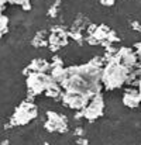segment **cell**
<instances>
[{"mask_svg": "<svg viewBox=\"0 0 141 145\" xmlns=\"http://www.w3.org/2000/svg\"><path fill=\"white\" fill-rule=\"evenodd\" d=\"M48 131H58V133H64L66 131V120L65 117L54 113V111H48V120L45 123Z\"/></svg>", "mask_w": 141, "mask_h": 145, "instance_id": "obj_7", "label": "cell"}, {"mask_svg": "<svg viewBox=\"0 0 141 145\" xmlns=\"http://www.w3.org/2000/svg\"><path fill=\"white\" fill-rule=\"evenodd\" d=\"M103 110H104V100H103V95L99 93L89 100L88 106L82 110V116L86 120L93 121L103 114Z\"/></svg>", "mask_w": 141, "mask_h": 145, "instance_id": "obj_5", "label": "cell"}, {"mask_svg": "<svg viewBox=\"0 0 141 145\" xmlns=\"http://www.w3.org/2000/svg\"><path fill=\"white\" fill-rule=\"evenodd\" d=\"M27 93L28 99L31 100V97L41 95L47 92L48 89H51L56 82L51 78V75L48 72H34V73H28L27 76Z\"/></svg>", "mask_w": 141, "mask_h": 145, "instance_id": "obj_3", "label": "cell"}, {"mask_svg": "<svg viewBox=\"0 0 141 145\" xmlns=\"http://www.w3.org/2000/svg\"><path fill=\"white\" fill-rule=\"evenodd\" d=\"M37 116V107L33 104V101L30 99H27L26 101H23L14 111L13 117H11V124H17V125H23L27 124L28 121H31L34 117Z\"/></svg>", "mask_w": 141, "mask_h": 145, "instance_id": "obj_4", "label": "cell"}, {"mask_svg": "<svg viewBox=\"0 0 141 145\" xmlns=\"http://www.w3.org/2000/svg\"><path fill=\"white\" fill-rule=\"evenodd\" d=\"M103 61L100 58H93L83 65L66 66L65 76L59 86L64 92L79 93L92 99L93 96L102 93V71Z\"/></svg>", "mask_w": 141, "mask_h": 145, "instance_id": "obj_1", "label": "cell"}, {"mask_svg": "<svg viewBox=\"0 0 141 145\" xmlns=\"http://www.w3.org/2000/svg\"><path fill=\"white\" fill-rule=\"evenodd\" d=\"M137 86H138V93H140V100H141V79L138 80V85Z\"/></svg>", "mask_w": 141, "mask_h": 145, "instance_id": "obj_13", "label": "cell"}, {"mask_svg": "<svg viewBox=\"0 0 141 145\" xmlns=\"http://www.w3.org/2000/svg\"><path fill=\"white\" fill-rule=\"evenodd\" d=\"M66 45V34L61 30L51 33L49 35V47L52 49H58L61 47Z\"/></svg>", "mask_w": 141, "mask_h": 145, "instance_id": "obj_9", "label": "cell"}, {"mask_svg": "<svg viewBox=\"0 0 141 145\" xmlns=\"http://www.w3.org/2000/svg\"><path fill=\"white\" fill-rule=\"evenodd\" d=\"M49 66H51V63L47 62L45 59H34L27 66L26 72H30V73H34V72H48Z\"/></svg>", "mask_w": 141, "mask_h": 145, "instance_id": "obj_10", "label": "cell"}, {"mask_svg": "<svg viewBox=\"0 0 141 145\" xmlns=\"http://www.w3.org/2000/svg\"><path fill=\"white\" fill-rule=\"evenodd\" d=\"M130 69L119 63L117 61H107L102 71V85L106 90H114L124 86L130 76Z\"/></svg>", "mask_w": 141, "mask_h": 145, "instance_id": "obj_2", "label": "cell"}, {"mask_svg": "<svg viewBox=\"0 0 141 145\" xmlns=\"http://www.w3.org/2000/svg\"><path fill=\"white\" fill-rule=\"evenodd\" d=\"M7 27H9V18L4 14H0V38L7 33Z\"/></svg>", "mask_w": 141, "mask_h": 145, "instance_id": "obj_11", "label": "cell"}, {"mask_svg": "<svg viewBox=\"0 0 141 145\" xmlns=\"http://www.w3.org/2000/svg\"><path fill=\"white\" fill-rule=\"evenodd\" d=\"M123 104L129 108H137L141 104L138 89H134V88L126 89V92L123 95Z\"/></svg>", "mask_w": 141, "mask_h": 145, "instance_id": "obj_8", "label": "cell"}, {"mask_svg": "<svg viewBox=\"0 0 141 145\" xmlns=\"http://www.w3.org/2000/svg\"><path fill=\"white\" fill-rule=\"evenodd\" d=\"M61 100H62V103H64L66 107H69V108H72V110H79V111H82V110L88 106V103H89L91 99L83 96V95H79V93L64 92Z\"/></svg>", "mask_w": 141, "mask_h": 145, "instance_id": "obj_6", "label": "cell"}, {"mask_svg": "<svg viewBox=\"0 0 141 145\" xmlns=\"http://www.w3.org/2000/svg\"><path fill=\"white\" fill-rule=\"evenodd\" d=\"M102 3H103L104 6H111V4L116 3V0H102Z\"/></svg>", "mask_w": 141, "mask_h": 145, "instance_id": "obj_12", "label": "cell"}]
</instances>
